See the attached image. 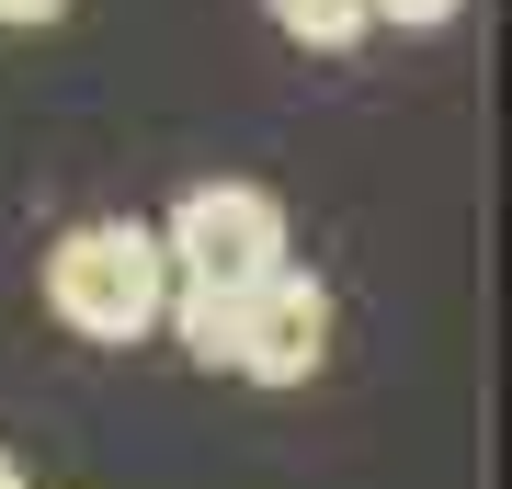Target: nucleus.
Masks as SVG:
<instances>
[{"instance_id":"5","label":"nucleus","mask_w":512,"mask_h":489,"mask_svg":"<svg viewBox=\"0 0 512 489\" xmlns=\"http://www.w3.org/2000/svg\"><path fill=\"white\" fill-rule=\"evenodd\" d=\"M171 330H183V353L194 364H228L239 353V296H183V285H171V308H160Z\"/></svg>"},{"instance_id":"8","label":"nucleus","mask_w":512,"mask_h":489,"mask_svg":"<svg viewBox=\"0 0 512 489\" xmlns=\"http://www.w3.org/2000/svg\"><path fill=\"white\" fill-rule=\"evenodd\" d=\"M0 489H23V467H12V444H0Z\"/></svg>"},{"instance_id":"4","label":"nucleus","mask_w":512,"mask_h":489,"mask_svg":"<svg viewBox=\"0 0 512 489\" xmlns=\"http://www.w3.org/2000/svg\"><path fill=\"white\" fill-rule=\"evenodd\" d=\"M262 12H274V35H285V46H308V57H353V46L376 35L365 0H262Z\"/></svg>"},{"instance_id":"3","label":"nucleus","mask_w":512,"mask_h":489,"mask_svg":"<svg viewBox=\"0 0 512 489\" xmlns=\"http://www.w3.org/2000/svg\"><path fill=\"white\" fill-rule=\"evenodd\" d=\"M319 364H330V285L285 262L274 285L239 296V353H228V376H251V387H308Z\"/></svg>"},{"instance_id":"2","label":"nucleus","mask_w":512,"mask_h":489,"mask_svg":"<svg viewBox=\"0 0 512 489\" xmlns=\"http://www.w3.org/2000/svg\"><path fill=\"white\" fill-rule=\"evenodd\" d=\"M148 239H160V262H171L183 296H251V285L285 273V205L262 182H194Z\"/></svg>"},{"instance_id":"1","label":"nucleus","mask_w":512,"mask_h":489,"mask_svg":"<svg viewBox=\"0 0 512 489\" xmlns=\"http://www.w3.org/2000/svg\"><path fill=\"white\" fill-rule=\"evenodd\" d=\"M160 308H171V262L137 217H80L46 251V319L80 342H148Z\"/></svg>"},{"instance_id":"6","label":"nucleus","mask_w":512,"mask_h":489,"mask_svg":"<svg viewBox=\"0 0 512 489\" xmlns=\"http://www.w3.org/2000/svg\"><path fill=\"white\" fill-rule=\"evenodd\" d=\"M365 12H376V23H399V35H433V23H456L467 0H365Z\"/></svg>"},{"instance_id":"7","label":"nucleus","mask_w":512,"mask_h":489,"mask_svg":"<svg viewBox=\"0 0 512 489\" xmlns=\"http://www.w3.org/2000/svg\"><path fill=\"white\" fill-rule=\"evenodd\" d=\"M0 23L12 35H46V23H69V0H0Z\"/></svg>"}]
</instances>
